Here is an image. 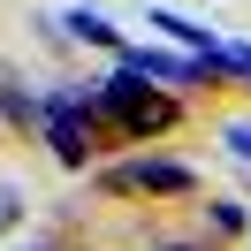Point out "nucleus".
<instances>
[{
    "label": "nucleus",
    "mask_w": 251,
    "mask_h": 251,
    "mask_svg": "<svg viewBox=\"0 0 251 251\" xmlns=\"http://www.w3.org/2000/svg\"><path fill=\"white\" fill-rule=\"evenodd\" d=\"M92 107H99V122H114L122 137H160V129L175 122V99L152 92V84H137V76H122V69H114L107 84H92Z\"/></svg>",
    "instance_id": "obj_1"
},
{
    "label": "nucleus",
    "mask_w": 251,
    "mask_h": 251,
    "mask_svg": "<svg viewBox=\"0 0 251 251\" xmlns=\"http://www.w3.org/2000/svg\"><path fill=\"white\" fill-rule=\"evenodd\" d=\"M92 129H99V107H92V92H46L38 137L53 145V160L84 168V160H92Z\"/></svg>",
    "instance_id": "obj_2"
},
{
    "label": "nucleus",
    "mask_w": 251,
    "mask_h": 251,
    "mask_svg": "<svg viewBox=\"0 0 251 251\" xmlns=\"http://www.w3.org/2000/svg\"><path fill=\"white\" fill-rule=\"evenodd\" d=\"M122 76H137V84H205L213 76V61H205V53H183V46H122Z\"/></svg>",
    "instance_id": "obj_3"
},
{
    "label": "nucleus",
    "mask_w": 251,
    "mask_h": 251,
    "mask_svg": "<svg viewBox=\"0 0 251 251\" xmlns=\"http://www.w3.org/2000/svg\"><path fill=\"white\" fill-rule=\"evenodd\" d=\"M190 183H198V175H190L183 160H160V152L122 160V168L99 175V190H122V198H175V190H190Z\"/></svg>",
    "instance_id": "obj_4"
},
{
    "label": "nucleus",
    "mask_w": 251,
    "mask_h": 251,
    "mask_svg": "<svg viewBox=\"0 0 251 251\" xmlns=\"http://www.w3.org/2000/svg\"><path fill=\"white\" fill-rule=\"evenodd\" d=\"M145 23H152L160 38H175V46H183V53H213V46H221V38L205 31V23H183V16H175V8H145Z\"/></svg>",
    "instance_id": "obj_5"
},
{
    "label": "nucleus",
    "mask_w": 251,
    "mask_h": 251,
    "mask_svg": "<svg viewBox=\"0 0 251 251\" xmlns=\"http://www.w3.org/2000/svg\"><path fill=\"white\" fill-rule=\"evenodd\" d=\"M61 31H69V38H84V46H99V53H114V61H122V38H114V23H107V16H92V8H69V16H61Z\"/></svg>",
    "instance_id": "obj_6"
},
{
    "label": "nucleus",
    "mask_w": 251,
    "mask_h": 251,
    "mask_svg": "<svg viewBox=\"0 0 251 251\" xmlns=\"http://www.w3.org/2000/svg\"><path fill=\"white\" fill-rule=\"evenodd\" d=\"M0 114H8L16 129H31V137H38V114H46V99H31L23 84H8V76H0Z\"/></svg>",
    "instance_id": "obj_7"
},
{
    "label": "nucleus",
    "mask_w": 251,
    "mask_h": 251,
    "mask_svg": "<svg viewBox=\"0 0 251 251\" xmlns=\"http://www.w3.org/2000/svg\"><path fill=\"white\" fill-rule=\"evenodd\" d=\"M205 61H213V76H244V84H251V46H236V38H221Z\"/></svg>",
    "instance_id": "obj_8"
},
{
    "label": "nucleus",
    "mask_w": 251,
    "mask_h": 251,
    "mask_svg": "<svg viewBox=\"0 0 251 251\" xmlns=\"http://www.w3.org/2000/svg\"><path fill=\"white\" fill-rule=\"evenodd\" d=\"M205 221H213L221 236H236V228H244V205H236V198H213V205H205Z\"/></svg>",
    "instance_id": "obj_9"
},
{
    "label": "nucleus",
    "mask_w": 251,
    "mask_h": 251,
    "mask_svg": "<svg viewBox=\"0 0 251 251\" xmlns=\"http://www.w3.org/2000/svg\"><path fill=\"white\" fill-rule=\"evenodd\" d=\"M221 145H228V152L251 168V122H244V114H236V122H221Z\"/></svg>",
    "instance_id": "obj_10"
},
{
    "label": "nucleus",
    "mask_w": 251,
    "mask_h": 251,
    "mask_svg": "<svg viewBox=\"0 0 251 251\" xmlns=\"http://www.w3.org/2000/svg\"><path fill=\"white\" fill-rule=\"evenodd\" d=\"M16 221H23V190H16V183H0V236L16 228Z\"/></svg>",
    "instance_id": "obj_11"
},
{
    "label": "nucleus",
    "mask_w": 251,
    "mask_h": 251,
    "mask_svg": "<svg viewBox=\"0 0 251 251\" xmlns=\"http://www.w3.org/2000/svg\"><path fill=\"white\" fill-rule=\"evenodd\" d=\"M23 251H53V244H46V236H38V244H23Z\"/></svg>",
    "instance_id": "obj_12"
},
{
    "label": "nucleus",
    "mask_w": 251,
    "mask_h": 251,
    "mask_svg": "<svg viewBox=\"0 0 251 251\" xmlns=\"http://www.w3.org/2000/svg\"><path fill=\"white\" fill-rule=\"evenodd\" d=\"M160 251H198V244H160Z\"/></svg>",
    "instance_id": "obj_13"
}]
</instances>
